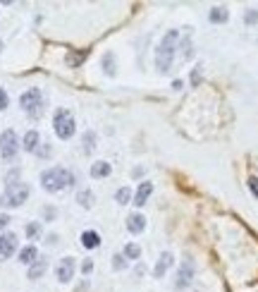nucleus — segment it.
Listing matches in <instances>:
<instances>
[{
	"instance_id": "29",
	"label": "nucleus",
	"mask_w": 258,
	"mask_h": 292,
	"mask_svg": "<svg viewBox=\"0 0 258 292\" xmlns=\"http://www.w3.org/2000/svg\"><path fill=\"white\" fill-rule=\"evenodd\" d=\"M244 22L246 24H256L258 22V10H249V12L244 14Z\"/></svg>"
},
{
	"instance_id": "9",
	"label": "nucleus",
	"mask_w": 258,
	"mask_h": 292,
	"mask_svg": "<svg viewBox=\"0 0 258 292\" xmlns=\"http://www.w3.org/2000/svg\"><path fill=\"white\" fill-rule=\"evenodd\" d=\"M194 278V264H191L189 259L184 261V264L179 266V273H177V288H187Z\"/></svg>"
},
{
	"instance_id": "21",
	"label": "nucleus",
	"mask_w": 258,
	"mask_h": 292,
	"mask_svg": "<svg viewBox=\"0 0 258 292\" xmlns=\"http://www.w3.org/2000/svg\"><path fill=\"white\" fill-rule=\"evenodd\" d=\"M89 56V51H74V53H69L67 56V65L69 67H77V65H82L84 60Z\"/></svg>"
},
{
	"instance_id": "6",
	"label": "nucleus",
	"mask_w": 258,
	"mask_h": 292,
	"mask_svg": "<svg viewBox=\"0 0 258 292\" xmlns=\"http://www.w3.org/2000/svg\"><path fill=\"white\" fill-rule=\"evenodd\" d=\"M19 151V141H17V134H14L12 129H5L2 134H0V153H2V158L5 161H12L14 156Z\"/></svg>"
},
{
	"instance_id": "1",
	"label": "nucleus",
	"mask_w": 258,
	"mask_h": 292,
	"mask_svg": "<svg viewBox=\"0 0 258 292\" xmlns=\"http://www.w3.org/2000/svg\"><path fill=\"white\" fill-rule=\"evenodd\" d=\"M41 184L46 192H60L69 184H74V175L65 168H51V170L41 173Z\"/></svg>"
},
{
	"instance_id": "34",
	"label": "nucleus",
	"mask_w": 258,
	"mask_h": 292,
	"mask_svg": "<svg viewBox=\"0 0 258 292\" xmlns=\"http://www.w3.org/2000/svg\"><path fill=\"white\" fill-rule=\"evenodd\" d=\"M7 223H10V218H7V216H0V230H5V228H7Z\"/></svg>"
},
{
	"instance_id": "15",
	"label": "nucleus",
	"mask_w": 258,
	"mask_h": 292,
	"mask_svg": "<svg viewBox=\"0 0 258 292\" xmlns=\"http://www.w3.org/2000/svg\"><path fill=\"white\" fill-rule=\"evenodd\" d=\"M110 173H112V168L105 161H98V163L91 166V177H108Z\"/></svg>"
},
{
	"instance_id": "24",
	"label": "nucleus",
	"mask_w": 258,
	"mask_h": 292,
	"mask_svg": "<svg viewBox=\"0 0 258 292\" xmlns=\"http://www.w3.org/2000/svg\"><path fill=\"white\" fill-rule=\"evenodd\" d=\"M115 199H117V204H129L132 201V192H129V187H120L117 192H115Z\"/></svg>"
},
{
	"instance_id": "19",
	"label": "nucleus",
	"mask_w": 258,
	"mask_h": 292,
	"mask_svg": "<svg viewBox=\"0 0 258 292\" xmlns=\"http://www.w3.org/2000/svg\"><path fill=\"white\" fill-rule=\"evenodd\" d=\"M179 56H182V60H191L194 58V46H191L189 36H184L182 43H179Z\"/></svg>"
},
{
	"instance_id": "2",
	"label": "nucleus",
	"mask_w": 258,
	"mask_h": 292,
	"mask_svg": "<svg viewBox=\"0 0 258 292\" xmlns=\"http://www.w3.org/2000/svg\"><path fill=\"white\" fill-rule=\"evenodd\" d=\"M175 41H177V31H167L165 39L160 41L158 51H155V67L160 72H167L172 67V58H175Z\"/></svg>"
},
{
	"instance_id": "8",
	"label": "nucleus",
	"mask_w": 258,
	"mask_h": 292,
	"mask_svg": "<svg viewBox=\"0 0 258 292\" xmlns=\"http://www.w3.org/2000/svg\"><path fill=\"white\" fill-rule=\"evenodd\" d=\"M55 276H57L60 283H69V280L74 278V259H72V256H65V259L57 264V268H55Z\"/></svg>"
},
{
	"instance_id": "18",
	"label": "nucleus",
	"mask_w": 258,
	"mask_h": 292,
	"mask_svg": "<svg viewBox=\"0 0 258 292\" xmlns=\"http://www.w3.org/2000/svg\"><path fill=\"white\" fill-rule=\"evenodd\" d=\"M36 256H39V251H36V247H31V244L19 251V261H22V264H27V266L34 264V261H36Z\"/></svg>"
},
{
	"instance_id": "20",
	"label": "nucleus",
	"mask_w": 258,
	"mask_h": 292,
	"mask_svg": "<svg viewBox=\"0 0 258 292\" xmlns=\"http://www.w3.org/2000/svg\"><path fill=\"white\" fill-rule=\"evenodd\" d=\"M77 201L82 204L84 209H91V206H94V201H96V196H94V192H89V189H82V192L77 194Z\"/></svg>"
},
{
	"instance_id": "10",
	"label": "nucleus",
	"mask_w": 258,
	"mask_h": 292,
	"mask_svg": "<svg viewBox=\"0 0 258 292\" xmlns=\"http://www.w3.org/2000/svg\"><path fill=\"white\" fill-rule=\"evenodd\" d=\"M127 230L134 233V235L144 233V230H146V218H144L141 213H132V216L127 218Z\"/></svg>"
},
{
	"instance_id": "17",
	"label": "nucleus",
	"mask_w": 258,
	"mask_h": 292,
	"mask_svg": "<svg viewBox=\"0 0 258 292\" xmlns=\"http://www.w3.org/2000/svg\"><path fill=\"white\" fill-rule=\"evenodd\" d=\"M208 19L213 22V24H222V22H227L230 19V12L225 10V7H213L210 14H208Z\"/></svg>"
},
{
	"instance_id": "12",
	"label": "nucleus",
	"mask_w": 258,
	"mask_h": 292,
	"mask_svg": "<svg viewBox=\"0 0 258 292\" xmlns=\"http://www.w3.org/2000/svg\"><path fill=\"white\" fill-rule=\"evenodd\" d=\"M170 266H172V254H170V251H165L163 256L158 259L155 268H153V276H155V278H163L165 273H167V268H170Z\"/></svg>"
},
{
	"instance_id": "30",
	"label": "nucleus",
	"mask_w": 258,
	"mask_h": 292,
	"mask_svg": "<svg viewBox=\"0 0 258 292\" xmlns=\"http://www.w3.org/2000/svg\"><path fill=\"white\" fill-rule=\"evenodd\" d=\"M36 156H39V158H48V156H51V146L43 144L41 149H36Z\"/></svg>"
},
{
	"instance_id": "35",
	"label": "nucleus",
	"mask_w": 258,
	"mask_h": 292,
	"mask_svg": "<svg viewBox=\"0 0 258 292\" xmlns=\"http://www.w3.org/2000/svg\"><path fill=\"white\" fill-rule=\"evenodd\" d=\"M43 216H46L48 221H51V218H55V209H46V211H43Z\"/></svg>"
},
{
	"instance_id": "28",
	"label": "nucleus",
	"mask_w": 258,
	"mask_h": 292,
	"mask_svg": "<svg viewBox=\"0 0 258 292\" xmlns=\"http://www.w3.org/2000/svg\"><path fill=\"white\" fill-rule=\"evenodd\" d=\"M112 266H115V268H117V271H122L124 266V254H115V256H112Z\"/></svg>"
},
{
	"instance_id": "26",
	"label": "nucleus",
	"mask_w": 258,
	"mask_h": 292,
	"mask_svg": "<svg viewBox=\"0 0 258 292\" xmlns=\"http://www.w3.org/2000/svg\"><path fill=\"white\" fill-rule=\"evenodd\" d=\"M201 74H204V65H196L191 70V86H199L201 84Z\"/></svg>"
},
{
	"instance_id": "4",
	"label": "nucleus",
	"mask_w": 258,
	"mask_h": 292,
	"mask_svg": "<svg viewBox=\"0 0 258 292\" xmlns=\"http://www.w3.org/2000/svg\"><path fill=\"white\" fill-rule=\"evenodd\" d=\"M53 127H55V134H57L60 139H69V137H72V134L77 132L74 117H72V113L65 111V108H60V111L55 113Z\"/></svg>"
},
{
	"instance_id": "16",
	"label": "nucleus",
	"mask_w": 258,
	"mask_h": 292,
	"mask_svg": "<svg viewBox=\"0 0 258 292\" xmlns=\"http://www.w3.org/2000/svg\"><path fill=\"white\" fill-rule=\"evenodd\" d=\"M82 244L86 249H96V247L101 244V237H98V233H94V230H86V233H82Z\"/></svg>"
},
{
	"instance_id": "36",
	"label": "nucleus",
	"mask_w": 258,
	"mask_h": 292,
	"mask_svg": "<svg viewBox=\"0 0 258 292\" xmlns=\"http://www.w3.org/2000/svg\"><path fill=\"white\" fill-rule=\"evenodd\" d=\"M0 48H2V41H0Z\"/></svg>"
},
{
	"instance_id": "14",
	"label": "nucleus",
	"mask_w": 258,
	"mask_h": 292,
	"mask_svg": "<svg viewBox=\"0 0 258 292\" xmlns=\"http://www.w3.org/2000/svg\"><path fill=\"white\" fill-rule=\"evenodd\" d=\"M22 146H24V151H36L39 149V132L36 129H29L27 134H24Z\"/></svg>"
},
{
	"instance_id": "7",
	"label": "nucleus",
	"mask_w": 258,
	"mask_h": 292,
	"mask_svg": "<svg viewBox=\"0 0 258 292\" xmlns=\"http://www.w3.org/2000/svg\"><path fill=\"white\" fill-rule=\"evenodd\" d=\"M17 251V235L14 233H2L0 235V261H7Z\"/></svg>"
},
{
	"instance_id": "22",
	"label": "nucleus",
	"mask_w": 258,
	"mask_h": 292,
	"mask_svg": "<svg viewBox=\"0 0 258 292\" xmlns=\"http://www.w3.org/2000/svg\"><path fill=\"white\" fill-rule=\"evenodd\" d=\"M82 144H84V153H91L96 149V132H86L84 134V139H82Z\"/></svg>"
},
{
	"instance_id": "32",
	"label": "nucleus",
	"mask_w": 258,
	"mask_h": 292,
	"mask_svg": "<svg viewBox=\"0 0 258 292\" xmlns=\"http://www.w3.org/2000/svg\"><path fill=\"white\" fill-rule=\"evenodd\" d=\"M249 189H251L254 196L258 199V177H249Z\"/></svg>"
},
{
	"instance_id": "33",
	"label": "nucleus",
	"mask_w": 258,
	"mask_h": 292,
	"mask_svg": "<svg viewBox=\"0 0 258 292\" xmlns=\"http://www.w3.org/2000/svg\"><path fill=\"white\" fill-rule=\"evenodd\" d=\"M82 271H84V273H91V271H94V261H91V259H86V261L82 264Z\"/></svg>"
},
{
	"instance_id": "11",
	"label": "nucleus",
	"mask_w": 258,
	"mask_h": 292,
	"mask_svg": "<svg viewBox=\"0 0 258 292\" xmlns=\"http://www.w3.org/2000/svg\"><path fill=\"white\" fill-rule=\"evenodd\" d=\"M151 194H153V184H151V182H141V184H139V189H136L134 204H136V206H144V204L149 201Z\"/></svg>"
},
{
	"instance_id": "3",
	"label": "nucleus",
	"mask_w": 258,
	"mask_h": 292,
	"mask_svg": "<svg viewBox=\"0 0 258 292\" xmlns=\"http://www.w3.org/2000/svg\"><path fill=\"white\" fill-rule=\"evenodd\" d=\"M29 199V184L27 182H10L5 187V194L0 199L2 206H22Z\"/></svg>"
},
{
	"instance_id": "5",
	"label": "nucleus",
	"mask_w": 258,
	"mask_h": 292,
	"mask_svg": "<svg viewBox=\"0 0 258 292\" xmlns=\"http://www.w3.org/2000/svg\"><path fill=\"white\" fill-rule=\"evenodd\" d=\"M19 106L31 115V117H41L43 113V94L41 89H29L19 96Z\"/></svg>"
},
{
	"instance_id": "25",
	"label": "nucleus",
	"mask_w": 258,
	"mask_h": 292,
	"mask_svg": "<svg viewBox=\"0 0 258 292\" xmlns=\"http://www.w3.org/2000/svg\"><path fill=\"white\" fill-rule=\"evenodd\" d=\"M41 235V223H29L27 225V237L29 239H36Z\"/></svg>"
},
{
	"instance_id": "13",
	"label": "nucleus",
	"mask_w": 258,
	"mask_h": 292,
	"mask_svg": "<svg viewBox=\"0 0 258 292\" xmlns=\"http://www.w3.org/2000/svg\"><path fill=\"white\" fill-rule=\"evenodd\" d=\"M48 271V261L46 259H36L34 264L29 266V280H39Z\"/></svg>"
},
{
	"instance_id": "27",
	"label": "nucleus",
	"mask_w": 258,
	"mask_h": 292,
	"mask_svg": "<svg viewBox=\"0 0 258 292\" xmlns=\"http://www.w3.org/2000/svg\"><path fill=\"white\" fill-rule=\"evenodd\" d=\"M103 67H105L108 74H115V56L112 53H108V56L103 58Z\"/></svg>"
},
{
	"instance_id": "23",
	"label": "nucleus",
	"mask_w": 258,
	"mask_h": 292,
	"mask_svg": "<svg viewBox=\"0 0 258 292\" xmlns=\"http://www.w3.org/2000/svg\"><path fill=\"white\" fill-rule=\"evenodd\" d=\"M139 256H141V247H139V244H134V242H132V244H127V247H124V259H132V261H136Z\"/></svg>"
},
{
	"instance_id": "31",
	"label": "nucleus",
	"mask_w": 258,
	"mask_h": 292,
	"mask_svg": "<svg viewBox=\"0 0 258 292\" xmlns=\"http://www.w3.org/2000/svg\"><path fill=\"white\" fill-rule=\"evenodd\" d=\"M7 103H10V98H7V94H5V89H0V111H5Z\"/></svg>"
}]
</instances>
